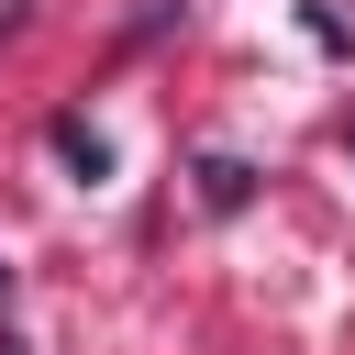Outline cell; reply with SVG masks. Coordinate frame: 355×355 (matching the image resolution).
<instances>
[{
  "mask_svg": "<svg viewBox=\"0 0 355 355\" xmlns=\"http://www.w3.org/2000/svg\"><path fill=\"white\" fill-rule=\"evenodd\" d=\"M55 155H67V166H78V178H100V166H111V144H100V133H89V122H78V111H67V122H55Z\"/></svg>",
  "mask_w": 355,
  "mask_h": 355,
  "instance_id": "1",
  "label": "cell"
},
{
  "mask_svg": "<svg viewBox=\"0 0 355 355\" xmlns=\"http://www.w3.org/2000/svg\"><path fill=\"white\" fill-rule=\"evenodd\" d=\"M200 200H211V211H244V166L211 155V166H200Z\"/></svg>",
  "mask_w": 355,
  "mask_h": 355,
  "instance_id": "2",
  "label": "cell"
}]
</instances>
